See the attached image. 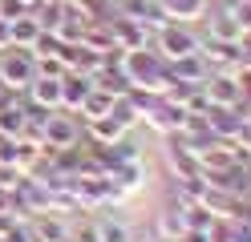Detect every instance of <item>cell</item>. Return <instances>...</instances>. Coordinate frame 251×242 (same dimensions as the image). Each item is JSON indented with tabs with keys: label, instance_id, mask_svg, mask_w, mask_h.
Masks as SVG:
<instances>
[{
	"label": "cell",
	"instance_id": "obj_3",
	"mask_svg": "<svg viewBox=\"0 0 251 242\" xmlns=\"http://www.w3.org/2000/svg\"><path fill=\"white\" fill-rule=\"evenodd\" d=\"M199 89L207 97V105H239L243 101V89H239V81H235V73H223V69L207 73V81H202Z\"/></svg>",
	"mask_w": 251,
	"mask_h": 242
},
{
	"label": "cell",
	"instance_id": "obj_9",
	"mask_svg": "<svg viewBox=\"0 0 251 242\" xmlns=\"http://www.w3.org/2000/svg\"><path fill=\"white\" fill-rule=\"evenodd\" d=\"M114 101H118L114 93H105V89L93 85V89H89V97L81 101V109H77V113H85L89 121H101V117H109V113H114Z\"/></svg>",
	"mask_w": 251,
	"mask_h": 242
},
{
	"label": "cell",
	"instance_id": "obj_11",
	"mask_svg": "<svg viewBox=\"0 0 251 242\" xmlns=\"http://www.w3.org/2000/svg\"><path fill=\"white\" fill-rule=\"evenodd\" d=\"M98 242H130V226L118 218H101L98 222Z\"/></svg>",
	"mask_w": 251,
	"mask_h": 242
},
{
	"label": "cell",
	"instance_id": "obj_12",
	"mask_svg": "<svg viewBox=\"0 0 251 242\" xmlns=\"http://www.w3.org/2000/svg\"><path fill=\"white\" fill-rule=\"evenodd\" d=\"M25 12H33V4H28V0H0V21H21Z\"/></svg>",
	"mask_w": 251,
	"mask_h": 242
},
{
	"label": "cell",
	"instance_id": "obj_2",
	"mask_svg": "<svg viewBox=\"0 0 251 242\" xmlns=\"http://www.w3.org/2000/svg\"><path fill=\"white\" fill-rule=\"evenodd\" d=\"M199 41H202V37H195L191 24H175V21H166L158 32H154V44H158V53H162L166 61H178V57L199 53Z\"/></svg>",
	"mask_w": 251,
	"mask_h": 242
},
{
	"label": "cell",
	"instance_id": "obj_6",
	"mask_svg": "<svg viewBox=\"0 0 251 242\" xmlns=\"http://www.w3.org/2000/svg\"><path fill=\"white\" fill-rule=\"evenodd\" d=\"M93 89V77L85 73H65L61 77V109H81V101Z\"/></svg>",
	"mask_w": 251,
	"mask_h": 242
},
{
	"label": "cell",
	"instance_id": "obj_10",
	"mask_svg": "<svg viewBox=\"0 0 251 242\" xmlns=\"http://www.w3.org/2000/svg\"><path fill=\"white\" fill-rule=\"evenodd\" d=\"M126 133H130V129H126L114 113H109V117H101V121H89V137L101 141V145H114V141H122Z\"/></svg>",
	"mask_w": 251,
	"mask_h": 242
},
{
	"label": "cell",
	"instance_id": "obj_4",
	"mask_svg": "<svg viewBox=\"0 0 251 242\" xmlns=\"http://www.w3.org/2000/svg\"><path fill=\"white\" fill-rule=\"evenodd\" d=\"M77 141V125L69 121V113H49L41 125V145H53V150H65Z\"/></svg>",
	"mask_w": 251,
	"mask_h": 242
},
{
	"label": "cell",
	"instance_id": "obj_8",
	"mask_svg": "<svg viewBox=\"0 0 251 242\" xmlns=\"http://www.w3.org/2000/svg\"><path fill=\"white\" fill-rule=\"evenodd\" d=\"M8 28H12V44H17V48H37L41 32H45L41 21H37V12H25L21 21H12Z\"/></svg>",
	"mask_w": 251,
	"mask_h": 242
},
{
	"label": "cell",
	"instance_id": "obj_1",
	"mask_svg": "<svg viewBox=\"0 0 251 242\" xmlns=\"http://www.w3.org/2000/svg\"><path fill=\"white\" fill-rule=\"evenodd\" d=\"M37 77V53L33 48H4L0 53V85L4 89H28Z\"/></svg>",
	"mask_w": 251,
	"mask_h": 242
},
{
	"label": "cell",
	"instance_id": "obj_5",
	"mask_svg": "<svg viewBox=\"0 0 251 242\" xmlns=\"http://www.w3.org/2000/svg\"><path fill=\"white\" fill-rule=\"evenodd\" d=\"M28 97H33V105H41V109H61V77L37 73L33 85H28Z\"/></svg>",
	"mask_w": 251,
	"mask_h": 242
},
{
	"label": "cell",
	"instance_id": "obj_7",
	"mask_svg": "<svg viewBox=\"0 0 251 242\" xmlns=\"http://www.w3.org/2000/svg\"><path fill=\"white\" fill-rule=\"evenodd\" d=\"M158 4L166 12V21H175V24H195L207 12V0H158Z\"/></svg>",
	"mask_w": 251,
	"mask_h": 242
},
{
	"label": "cell",
	"instance_id": "obj_13",
	"mask_svg": "<svg viewBox=\"0 0 251 242\" xmlns=\"http://www.w3.org/2000/svg\"><path fill=\"white\" fill-rule=\"evenodd\" d=\"M4 48H12V28H8V21H0V53Z\"/></svg>",
	"mask_w": 251,
	"mask_h": 242
}]
</instances>
